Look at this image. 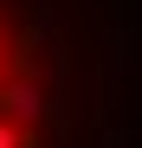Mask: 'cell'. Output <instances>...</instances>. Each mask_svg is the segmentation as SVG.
I'll return each instance as SVG.
<instances>
[{
	"mask_svg": "<svg viewBox=\"0 0 142 148\" xmlns=\"http://www.w3.org/2000/svg\"><path fill=\"white\" fill-rule=\"evenodd\" d=\"M0 110H7L13 122H26V129H32V122L45 116V90H39L32 77H13L7 90H0Z\"/></svg>",
	"mask_w": 142,
	"mask_h": 148,
	"instance_id": "obj_1",
	"label": "cell"
},
{
	"mask_svg": "<svg viewBox=\"0 0 142 148\" xmlns=\"http://www.w3.org/2000/svg\"><path fill=\"white\" fill-rule=\"evenodd\" d=\"M0 148H39V135L26 129V122H13V116H0Z\"/></svg>",
	"mask_w": 142,
	"mask_h": 148,
	"instance_id": "obj_2",
	"label": "cell"
},
{
	"mask_svg": "<svg viewBox=\"0 0 142 148\" xmlns=\"http://www.w3.org/2000/svg\"><path fill=\"white\" fill-rule=\"evenodd\" d=\"M0 71H7V39H0Z\"/></svg>",
	"mask_w": 142,
	"mask_h": 148,
	"instance_id": "obj_3",
	"label": "cell"
}]
</instances>
